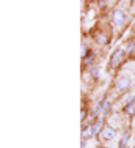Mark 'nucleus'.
I'll use <instances>...</instances> for the list:
<instances>
[{"mask_svg": "<svg viewBox=\"0 0 135 148\" xmlns=\"http://www.w3.org/2000/svg\"><path fill=\"white\" fill-rule=\"evenodd\" d=\"M129 139H130V134H124V136H123V140H121V143H119V148H126L127 142H129Z\"/></svg>", "mask_w": 135, "mask_h": 148, "instance_id": "obj_9", "label": "nucleus"}, {"mask_svg": "<svg viewBox=\"0 0 135 148\" xmlns=\"http://www.w3.org/2000/svg\"><path fill=\"white\" fill-rule=\"evenodd\" d=\"M112 19H113V24H115V25H123L124 21H126V13H124L121 8H116V10H113Z\"/></svg>", "mask_w": 135, "mask_h": 148, "instance_id": "obj_2", "label": "nucleus"}, {"mask_svg": "<svg viewBox=\"0 0 135 148\" xmlns=\"http://www.w3.org/2000/svg\"><path fill=\"white\" fill-rule=\"evenodd\" d=\"M130 82H132V79H130L129 74H119L118 79H116V88L119 91H124L130 87Z\"/></svg>", "mask_w": 135, "mask_h": 148, "instance_id": "obj_1", "label": "nucleus"}, {"mask_svg": "<svg viewBox=\"0 0 135 148\" xmlns=\"http://www.w3.org/2000/svg\"><path fill=\"white\" fill-rule=\"evenodd\" d=\"M93 137V128L91 126H83L82 129V140H88Z\"/></svg>", "mask_w": 135, "mask_h": 148, "instance_id": "obj_5", "label": "nucleus"}, {"mask_svg": "<svg viewBox=\"0 0 135 148\" xmlns=\"http://www.w3.org/2000/svg\"><path fill=\"white\" fill-rule=\"evenodd\" d=\"M91 57H93V54H91V52H88V54L85 55V62H88V60H91Z\"/></svg>", "mask_w": 135, "mask_h": 148, "instance_id": "obj_11", "label": "nucleus"}, {"mask_svg": "<svg viewBox=\"0 0 135 148\" xmlns=\"http://www.w3.org/2000/svg\"><path fill=\"white\" fill-rule=\"evenodd\" d=\"M124 110H126V114L127 115H135V99L134 101H130V103H127L126 104V107H124Z\"/></svg>", "mask_w": 135, "mask_h": 148, "instance_id": "obj_6", "label": "nucleus"}, {"mask_svg": "<svg viewBox=\"0 0 135 148\" xmlns=\"http://www.w3.org/2000/svg\"><path fill=\"white\" fill-rule=\"evenodd\" d=\"M110 109V101L108 99H104L102 103H99V112H102V114H105Z\"/></svg>", "mask_w": 135, "mask_h": 148, "instance_id": "obj_7", "label": "nucleus"}, {"mask_svg": "<svg viewBox=\"0 0 135 148\" xmlns=\"http://www.w3.org/2000/svg\"><path fill=\"white\" fill-rule=\"evenodd\" d=\"M91 128H93V136H96V134H99V132H102V129H104V128H102V121H101V120H97V121H96L94 125L91 126Z\"/></svg>", "mask_w": 135, "mask_h": 148, "instance_id": "obj_8", "label": "nucleus"}, {"mask_svg": "<svg viewBox=\"0 0 135 148\" xmlns=\"http://www.w3.org/2000/svg\"><path fill=\"white\" fill-rule=\"evenodd\" d=\"M91 74H93L94 77H99V68H93L91 69Z\"/></svg>", "mask_w": 135, "mask_h": 148, "instance_id": "obj_10", "label": "nucleus"}, {"mask_svg": "<svg viewBox=\"0 0 135 148\" xmlns=\"http://www.w3.org/2000/svg\"><path fill=\"white\" fill-rule=\"evenodd\" d=\"M123 57H124V51L123 49H116V51L113 52L112 58H110V65H112L113 68H116V66L119 65V62L123 60Z\"/></svg>", "mask_w": 135, "mask_h": 148, "instance_id": "obj_3", "label": "nucleus"}, {"mask_svg": "<svg viewBox=\"0 0 135 148\" xmlns=\"http://www.w3.org/2000/svg\"><path fill=\"white\" fill-rule=\"evenodd\" d=\"M101 136H102V139H104V140H112V139H115L116 132H115V129H113V128H110V126H105V128L102 129Z\"/></svg>", "mask_w": 135, "mask_h": 148, "instance_id": "obj_4", "label": "nucleus"}]
</instances>
